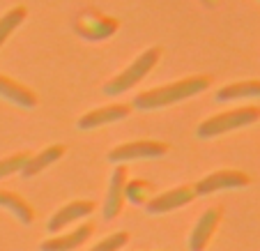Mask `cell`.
<instances>
[{"instance_id": "cell-1", "label": "cell", "mask_w": 260, "mask_h": 251, "mask_svg": "<svg viewBox=\"0 0 260 251\" xmlns=\"http://www.w3.org/2000/svg\"><path fill=\"white\" fill-rule=\"evenodd\" d=\"M210 85H212V76L207 74L187 76V79L173 81L168 85H159V88L136 95L132 106L138 111H159V109H166V106H173V104L184 102V99L196 97V95L205 92Z\"/></svg>"}, {"instance_id": "cell-2", "label": "cell", "mask_w": 260, "mask_h": 251, "mask_svg": "<svg viewBox=\"0 0 260 251\" xmlns=\"http://www.w3.org/2000/svg\"><path fill=\"white\" fill-rule=\"evenodd\" d=\"M159 60H161V49H159V46H150V49H145L136 60H132V65H127L118 76H113L111 81H106L104 92H106L108 97H118V95L132 90L134 85H138L154 67H157Z\"/></svg>"}, {"instance_id": "cell-3", "label": "cell", "mask_w": 260, "mask_h": 251, "mask_svg": "<svg viewBox=\"0 0 260 251\" xmlns=\"http://www.w3.org/2000/svg\"><path fill=\"white\" fill-rule=\"evenodd\" d=\"M258 120H260V106L249 104V106L223 111V113H216V115H212V118L203 120L196 129V136L198 138H216L228 132H235V129L255 124Z\"/></svg>"}, {"instance_id": "cell-4", "label": "cell", "mask_w": 260, "mask_h": 251, "mask_svg": "<svg viewBox=\"0 0 260 251\" xmlns=\"http://www.w3.org/2000/svg\"><path fill=\"white\" fill-rule=\"evenodd\" d=\"M120 30V21L113 16H106L99 10H85L74 21V33L83 37L85 42H104L113 37Z\"/></svg>"}, {"instance_id": "cell-5", "label": "cell", "mask_w": 260, "mask_h": 251, "mask_svg": "<svg viewBox=\"0 0 260 251\" xmlns=\"http://www.w3.org/2000/svg\"><path fill=\"white\" fill-rule=\"evenodd\" d=\"M166 152L168 145L164 141H132L113 148L106 154V159L115 166H120V164L136 162V159H161L166 157Z\"/></svg>"}, {"instance_id": "cell-6", "label": "cell", "mask_w": 260, "mask_h": 251, "mask_svg": "<svg viewBox=\"0 0 260 251\" xmlns=\"http://www.w3.org/2000/svg\"><path fill=\"white\" fill-rule=\"evenodd\" d=\"M251 177L244 171H235V168H223V171H214L210 175H205L203 180H198L193 184L196 196H210L216 192H228V189H242L249 187Z\"/></svg>"}, {"instance_id": "cell-7", "label": "cell", "mask_w": 260, "mask_h": 251, "mask_svg": "<svg viewBox=\"0 0 260 251\" xmlns=\"http://www.w3.org/2000/svg\"><path fill=\"white\" fill-rule=\"evenodd\" d=\"M132 104H108V106H102V109H92L88 113H83L76 122V127L81 132H92V129H99L104 124H113L120 122V120L129 118L132 115Z\"/></svg>"}, {"instance_id": "cell-8", "label": "cell", "mask_w": 260, "mask_h": 251, "mask_svg": "<svg viewBox=\"0 0 260 251\" xmlns=\"http://www.w3.org/2000/svg\"><path fill=\"white\" fill-rule=\"evenodd\" d=\"M196 189L193 184H180L175 189H168V192L159 194V196L150 198L145 205L147 214H164V212H173L177 207H184L189 205L191 201H196Z\"/></svg>"}, {"instance_id": "cell-9", "label": "cell", "mask_w": 260, "mask_h": 251, "mask_svg": "<svg viewBox=\"0 0 260 251\" xmlns=\"http://www.w3.org/2000/svg\"><path fill=\"white\" fill-rule=\"evenodd\" d=\"M221 219H223V210L219 205L207 207L201 217H198L196 226H193L191 235H189V251H205L210 240L214 237L216 228H219Z\"/></svg>"}, {"instance_id": "cell-10", "label": "cell", "mask_w": 260, "mask_h": 251, "mask_svg": "<svg viewBox=\"0 0 260 251\" xmlns=\"http://www.w3.org/2000/svg\"><path fill=\"white\" fill-rule=\"evenodd\" d=\"M127 180H129L127 166H124V164L115 166L113 173H111V180H108L106 201H104V219H106V222L115 219L120 212H122V205H124V187H127Z\"/></svg>"}, {"instance_id": "cell-11", "label": "cell", "mask_w": 260, "mask_h": 251, "mask_svg": "<svg viewBox=\"0 0 260 251\" xmlns=\"http://www.w3.org/2000/svg\"><path fill=\"white\" fill-rule=\"evenodd\" d=\"M92 235H94V224L85 222L81 226H76L74 231L64 233V235H55L44 240L40 244V251H74L76 246L85 244Z\"/></svg>"}, {"instance_id": "cell-12", "label": "cell", "mask_w": 260, "mask_h": 251, "mask_svg": "<svg viewBox=\"0 0 260 251\" xmlns=\"http://www.w3.org/2000/svg\"><path fill=\"white\" fill-rule=\"evenodd\" d=\"M92 212H94L92 201H72V203H67V205L58 207V212L49 219V226L46 228H49V233L58 235V231H62L64 226H69V224L88 217V214H92Z\"/></svg>"}, {"instance_id": "cell-13", "label": "cell", "mask_w": 260, "mask_h": 251, "mask_svg": "<svg viewBox=\"0 0 260 251\" xmlns=\"http://www.w3.org/2000/svg\"><path fill=\"white\" fill-rule=\"evenodd\" d=\"M0 99L14 104V106H21V109H35L40 104V97L35 95L32 88L19 83V81L10 79V76L0 74Z\"/></svg>"}, {"instance_id": "cell-14", "label": "cell", "mask_w": 260, "mask_h": 251, "mask_svg": "<svg viewBox=\"0 0 260 251\" xmlns=\"http://www.w3.org/2000/svg\"><path fill=\"white\" fill-rule=\"evenodd\" d=\"M258 97H260V79H249L219 88L214 95V102L226 104V102H242V99H258Z\"/></svg>"}, {"instance_id": "cell-15", "label": "cell", "mask_w": 260, "mask_h": 251, "mask_svg": "<svg viewBox=\"0 0 260 251\" xmlns=\"http://www.w3.org/2000/svg\"><path fill=\"white\" fill-rule=\"evenodd\" d=\"M64 152H67V148L58 143V145H49V148L40 150L37 154H30V159H28V164L23 166L21 175L23 177H35L37 173H42L44 168H49L51 164H55L58 159H62Z\"/></svg>"}, {"instance_id": "cell-16", "label": "cell", "mask_w": 260, "mask_h": 251, "mask_svg": "<svg viewBox=\"0 0 260 251\" xmlns=\"http://www.w3.org/2000/svg\"><path fill=\"white\" fill-rule=\"evenodd\" d=\"M0 207H5L7 212H12L23 226H30L35 222V207L14 192H0Z\"/></svg>"}, {"instance_id": "cell-17", "label": "cell", "mask_w": 260, "mask_h": 251, "mask_svg": "<svg viewBox=\"0 0 260 251\" xmlns=\"http://www.w3.org/2000/svg\"><path fill=\"white\" fill-rule=\"evenodd\" d=\"M25 16H28V10H25L23 5L12 7V10H7L5 14L0 16V49H3V44L12 37V33L25 21Z\"/></svg>"}, {"instance_id": "cell-18", "label": "cell", "mask_w": 260, "mask_h": 251, "mask_svg": "<svg viewBox=\"0 0 260 251\" xmlns=\"http://www.w3.org/2000/svg\"><path fill=\"white\" fill-rule=\"evenodd\" d=\"M154 187L147 180H141V177H134V180H127V187H124V201H129L132 205H147V201L152 198Z\"/></svg>"}, {"instance_id": "cell-19", "label": "cell", "mask_w": 260, "mask_h": 251, "mask_svg": "<svg viewBox=\"0 0 260 251\" xmlns=\"http://www.w3.org/2000/svg\"><path fill=\"white\" fill-rule=\"evenodd\" d=\"M30 154H32V152H14V154H10V157L0 159V180L23 171V166L28 164Z\"/></svg>"}, {"instance_id": "cell-20", "label": "cell", "mask_w": 260, "mask_h": 251, "mask_svg": "<svg viewBox=\"0 0 260 251\" xmlns=\"http://www.w3.org/2000/svg\"><path fill=\"white\" fill-rule=\"evenodd\" d=\"M127 242H129V233L127 231H118V233H113V235L104 237V240L97 242L94 246H90L88 251H120Z\"/></svg>"}, {"instance_id": "cell-21", "label": "cell", "mask_w": 260, "mask_h": 251, "mask_svg": "<svg viewBox=\"0 0 260 251\" xmlns=\"http://www.w3.org/2000/svg\"><path fill=\"white\" fill-rule=\"evenodd\" d=\"M201 3L207 7V10H214V7H219V3H221V0H201Z\"/></svg>"}]
</instances>
